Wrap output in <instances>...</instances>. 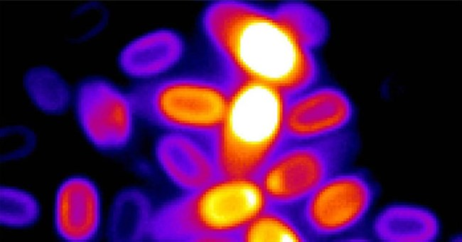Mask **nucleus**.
<instances>
[{"label": "nucleus", "instance_id": "obj_9", "mask_svg": "<svg viewBox=\"0 0 462 242\" xmlns=\"http://www.w3.org/2000/svg\"><path fill=\"white\" fill-rule=\"evenodd\" d=\"M154 154L165 175L184 192L200 189L220 176L209 139L166 132L157 139Z\"/></svg>", "mask_w": 462, "mask_h": 242}, {"label": "nucleus", "instance_id": "obj_7", "mask_svg": "<svg viewBox=\"0 0 462 242\" xmlns=\"http://www.w3.org/2000/svg\"><path fill=\"white\" fill-rule=\"evenodd\" d=\"M74 100L78 124L95 148L114 152L130 143L137 115L129 93L104 78L90 77L79 83Z\"/></svg>", "mask_w": 462, "mask_h": 242}, {"label": "nucleus", "instance_id": "obj_14", "mask_svg": "<svg viewBox=\"0 0 462 242\" xmlns=\"http://www.w3.org/2000/svg\"><path fill=\"white\" fill-rule=\"evenodd\" d=\"M239 241H307L291 211L268 205L242 231Z\"/></svg>", "mask_w": 462, "mask_h": 242}, {"label": "nucleus", "instance_id": "obj_13", "mask_svg": "<svg viewBox=\"0 0 462 242\" xmlns=\"http://www.w3.org/2000/svg\"><path fill=\"white\" fill-rule=\"evenodd\" d=\"M154 207L148 196L135 188L119 192L109 216L107 233L113 241H140L148 238Z\"/></svg>", "mask_w": 462, "mask_h": 242}, {"label": "nucleus", "instance_id": "obj_16", "mask_svg": "<svg viewBox=\"0 0 462 242\" xmlns=\"http://www.w3.org/2000/svg\"><path fill=\"white\" fill-rule=\"evenodd\" d=\"M43 75H30L27 90L33 100L43 110L56 112L63 110L68 103V91L58 76L48 70Z\"/></svg>", "mask_w": 462, "mask_h": 242}, {"label": "nucleus", "instance_id": "obj_15", "mask_svg": "<svg viewBox=\"0 0 462 242\" xmlns=\"http://www.w3.org/2000/svg\"><path fill=\"white\" fill-rule=\"evenodd\" d=\"M1 223L14 228H23L36 223L41 214L36 198L25 190L1 187Z\"/></svg>", "mask_w": 462, "mask_h": 242}, {"label": "nucleus", "instance_id": "obj_1", "mask_svg": "<svg viewBox=\"0 0 462 242\" xmlns=\"http://www.w3.org/2000/svg\"><path fill=\"white\" fill-rule=\"evenodd\" d=\"M205 36L232 82L252 80L289 98L321 83L317 49L293 27L281 5L220 1L202 16Z\"/></svg>", "mask_w": 462, "mask_h": 242}, {"label": "nucleus", "instance_id": "obj_10", "mask_svg": "<svg viewBox=\"0 0 462 242\" xmlns=\"http://www.w3.org/2000/svg\"><path fill=\"white\" fill-rule=\"evenodd\" d=\"M53 223L57 235L70 242L94 240L102 223L98 187L84 175H72L58 186L54 199Z\"/></svg>", "mask_w": 462, "mask_h": 242}, {"label": "nucleus", "instance_id": "obj_5", "mask_svg": "<svg viewBox=\"0 0 462 242\" xmlns=\"http://www.w3.org/2000/svg\"><path fill=\"white\" fill-rule=\"evenodd\" d=\"M360 147L353 129L317 140L285 142L256 179L269 205L291 211L331 176L349 168Z\"/></svg>", "mask_w": 462, "mask_h": 242}, {"label": "nucleus", "instance_id": "obj_3", "mask_svg": "<svg viewBox=\"0 0 462 242\" xmlns=\"http://www.w3.org/2000/svg\"><path fill=\"white\" fill-rule=\"evenodd\" d=\"M287 98L259 82L232 84L225 116L212 138L220 175L256 178L285 142Z\"/></svg>", "mask_w": 462, "mask_h": 242}, {"label": "nucleus", "instance_id": "obj_6", "mask_svg": "<svg viewBox=\"0 0 462 242\" xmlns=\"http://www.w3.org/2000/svg\"><path fill=\"white\" fill-rule=\"evenodd\" d=\"M380 190L367 169L349 167L326 180L291 211L308 241L335 239L365 222Z\"/></svg>", "mask_w": 462, "mask_h": 242}, {"label": "nucleus", "instance_id": "obj_2", "mask_svg": "<svg viewBox=\"0 0 462 242\" xmlns=\"http://www.w3.org/2000/svg\"><path fill=\"white\" fill-rule=\"evenodd\" d=\"M255 177L218 176L154 209L148 238L159 241H237L267 206Z\"/></svg>", "mask_w": 462, "mask_h": 242}, {"label": "nucleus", "instance_id": "obj_4", "mask_svg": "<svg viewBox=\"0 0 462 242\" xmlns=\"http://www.w3.org/2000/svg\"><path fill=\"white\" fill-rule=\"evenodd\" d=\"M232 84L221 71L184 74L140 81L129 93L137 117L147 123L212 140L225 116Z\"/></svg>", "mask_w": 462, "mask_h": 242}, {"label": "nucleus", "instance_id": "obj_12", "mask_svg": "<svg viewBox=\"0 0 462 242\" xmlns=\"http://www.w3.org/2000/svg\"><path fill=\"white\" fill-rule=\"evenodd\" d=\"M371 230L372 236L383 242H432L441 235V222L426 207L394 203L375 215Z\"/></svg>", "mask_w": 462, "mask_h": 242}, {"label": "nucleus", "instance_id": "obj_8", "mask_svg": "<svg viewBox=\"0 0 462 242\" xmlns=\"http://www.w3.org/2000/svg\"><path fill=\"white\" fill-rule=\"evenodd\" d=\"M356 109L342 88L318 83L287 98L285 142H307L352 129Z\"/></svg>", "mask_w": 462, "mask_h": 242}, {"label": "nucleus", "instance_id": "obj_11", "mask_svg": "<svg viewBox=\"0 0 462 242\" xmlns=\"http://www.w3.org/2000/svg\"><path fill=\"white\" fill-rule=\"evenodd\" d=\"M185 53V43L176 31L159 28L128 43L118 63L127 76L145 81L163 76L178 64Z\"/></svg>", "mask_w": 462, "mask_h": 242}]
</instances>
